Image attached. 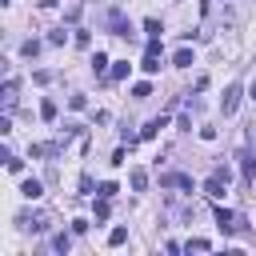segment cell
<instances>
[{"instance_id":"1","label":"cell","mask_w":256,"mask_h":256,"mask_svg":"<svg viewBox=\"0 0 256 256\" xmlns=\"http://www.w3.org/2000/svg\"><path fill=\"white\" fill-rule=\"evenodd\" d=\"M220 108H224V116H232V112L240 108V84H228V88H224V96H220Z\"/></svg>"},{"instance_id":"2","label":"cell","mask_w":256,"mask_h":256,"mask_svg":"<svg viewBox=\"0 0 256 256\" xmlns=\"http://www.w3.org/2000/svg\"><path fill=\"white\" fill-rule=\"evenodd\" d=\"M20 228H24V232H44V228H48V216H40V212H36V216L24 212V216H20Z\"/></svg>"},{"instance_id":"3","label":"cell","mask_w":256,"mask_h":256,"mask_svg":"<svg viewBox=\"0 0 256 256\" xmlns=\"http://www.w3.org/2000/svg\"><path fill=\"white\" fill-rule=\"evenodd\" d=\"M224 184H228V180H224V176H216V172H212V176H208V180H204V192H208V196H212V200H220V196H224Z\"/></svg>"},{"instance_id":"4","label":"cell","mask_w":256,"mask_h":256,"mask_svg":"<svg viewBox=\"0 0 256 256\" xmlns=\"http://www.w3.org/2000/svg\"><path fill=\"white\" fill-rule=\"evenodd\" d=\"M160 184H164V188H192V180H188V176H180V172H168V176H160Z\"/></svg>"},{"instance_id":"5","label":"cell","mask_w":256,"mask_h":256,"mask_svg":"<svg viewBox=\"0 0 256 256\" xmlns=\"http://www.w3.org/2000/svg\"><path fill=\"white\" fill-rule=\"evenodd\" d=\"M240 168H244V184H252V176H256V160H252V152H240Z\"/></svg>"},{"instance_id":"6","label":"cell","mask_w":256,"mask_h":256,"mask_svg":"<svg viewBox=\"0 0 256 256\" xmlns=\"http://www.w3.org/2000/svg\"><path fill=\"white\" fill-rule=\"evenodd\" d=\"M20 192H24L28 200H40V196H44V184H40V180H24V184H20Z\"/></svg>"},{"instance_id":"7","label":"cell","mask_w":256,"mask_h":256,"mask_svg":"<svg viewBox=\"0 0 256 256\" xmlns=\"http://www.w3.org/2000/svg\"><path fill=\"white\" fill-rule=\"evenodd\" d=\"M160 128H164V116H160V120H148V124H144V132H140V140H152Z\"/></svg>"},{"instance_id":"8","label":"cell","mask_w":256,"mask_h":256,"mask_svg":"<svg viewBox=\"0 0 256 256\" xmlns=\"http://www.w3.org/2000/svg\"><path fill=\"white\" fill-rule=\"evenodd\" d=\"M132 188H136V192H144V188H148V172H144V168H136V172H132Z\"/></svg>"},{"instance_id":"9","label":"cell","mask_w":256,"mask_h":256,"mask_svg":"<svg viewBox=\"0 0 256 256\" xmlns=\"http://www.w3.org/2000/svg\"><path fill=\"white\" fill-rule=\"evenodd\" d=\"M172 64H176V68H188V64H192V52H188V48H180V52L172 56Z\"/></svg>"},{"instance_id":"10","label":"cell","mask_w":256,"mask_h":256,"mask_svg":"<svg viewBox=\"0 0 256 256\" xmlns=\"http://www.w3.org/2000/svg\"><path fill=\"white\" fill-rule=\"evenodd\" d=\"M144 72H160V56H152V52H144V64H140Z\"/></svg>"},{"instance_id":"11","label":"cell","mask_w":256,"mask_h":256,"mask_svg":"<svg viewBox=\"0 0 256 256\" xmlns=\"http://www.w3.org/2000/svg\"><path fill=\"white\" fill-rule=\"evenodd\" d=\"M132 96H136V100H144V96H152V84H148V80H140V84H132Z\"/></svg>"},{"instance_id":"12","label":"cell","mask_w":256,"mask_h":256,"mask_svg":"<svg viewBox=\"0 0 256 256\" xmlns=\"http://www.w3.org/2000/svg\"><path fill=\"white\" fill-rule=\"evenodd\" d=\"M12 104H16V80L4 84V108H12Z\"/></svg>"},{"instance_id":"13","label":"cell","mask_w":256,"mask_h":256,"mask_svg":"<svg viewBox=\"0 0 256 256\" xmlns=\"http://www.w3.org/2000/svg\"><path fill=\"white\" fill-rule=\"evenodd\" d=\"M124 240H128V228H112V232H108V244H112V248L124 244Z\"/></svg>"},{"instance_id":"14","label":"cell","mask_w":256,"mask_h":256,"mask_svg":"<svg viewBox=\"0 0 256 256\" xmlns=\"http://www.w3.org/2000/svg\"><path fill=\"white\" fill-rule=\"evenodd\" d=\"M52 248H56V252H68V248H72V236H64V232L52 236Z\"/></svg>"},{"instance_id":"15","label":"cell","mask_w":256,"mask_h":256,"mask_svg":"<svg viewBox=\"0 0 256 256\" xmlns=\"http://www.w3.org/2000/svg\"><path fill=\"white\" fill-rule=\"evenodd\" d=\"M104 68H108V56L96 52V56H92V72H104Z\"/></svg>"},{"instance_id":"16","label":"cell","mask_w":256,"mask_h":256,"mask_svg":"<svg viewBox=\"0 0 256 256\" xmlns=\"http://www.w3.org/2000/svg\"><path fill=\"white\" fill-rule=\"evenodd\" d=\"M40 116H44V120H56V104L44 100V104H40Z\"/></svg>"},{"instance_id":"17","label":"cell","mask_w":256,"mask_h":256,"mask_svg":"<svg viewBox=\"0 0 256 256\" xmlns=\"http://www.w3.org/2000/svg\"><path fill=\"white\" fill-rule=\"evenodd\" d=\"M144 32H148V36H160L164 28H160V20H144Z\"/></svg>"},{"instance_id":"18","label":"cell","mask_w":256,"mask_h":256,"mask_svg":"<svg viewBox=\"0 0 256 256\" xmlns=\"http://www.w3.org/2000/svg\"><path fill=\"white\" fill-rule=\"evenodd\" d=\"M116 192H120V188H116V184H112V180H104V184H100V196H108V200H112V196H116Z\"/></svg>"},{"instance_id":"19","label":"cell","mask_w":256,"mask_h":256,"mask_svg":"<svg viewBox=\"0 0 256 256\" xmlns=\"http://www.w3.org/2000/svg\"><path fill=\"white\" fill-rule=\"evenodd\" d=\"M208 248H212L208 240H188V252H208Z\"/></svg>"},{"instance_id":"20","label":"cell","mask_w":256,"mask_h":256,"mask_svg":"<svg viewBox=\"0 0 256 256\" xmlns=\"http://www.w3.org/2000/svg\"><path fill=\"white\" fill-rule=\"evenodd\" d=\"M64 40H68V32H64V28H56V32L48 36V44H64Z\"/></svg>"},{"instance_id":"21","label":"cell","mask_w":256,"mask_h":256,"mask_svg":"<svg viewBox=\"0 0 256 256\" xmlns=\"http://www.w3.org/2000/svg\"><path fill=\"white\" fill-rule=\"evenodd\" d=\"M128 76V64H112V80H124Z\"/></svg>"},{"instance_id":"22","label":"cell","mask_w":256,"mask_h":256,"mask_svg":"<svg viewBox=\"0 0 256 256\" xmlns=\"http://www.w3.org/2000/svg\"><path fill=\"white\" fill-rule=\"evenodd\" d=\"M108 216V196H100V204H96V220H104Z\"/></svg>"},{"instance_id":"23","label":"cell","mask_w":256,"mask_h":256,"mask_svg":"<svg viewBox=\"0 0 256 256\" xmlns=\"http://www.w3.org/2000/svg\"><path fill=\"white\" fill-rule=\"evenodd\" d=\"M252 100H256V80H252Z\"/></svg>"}]
</instances>
